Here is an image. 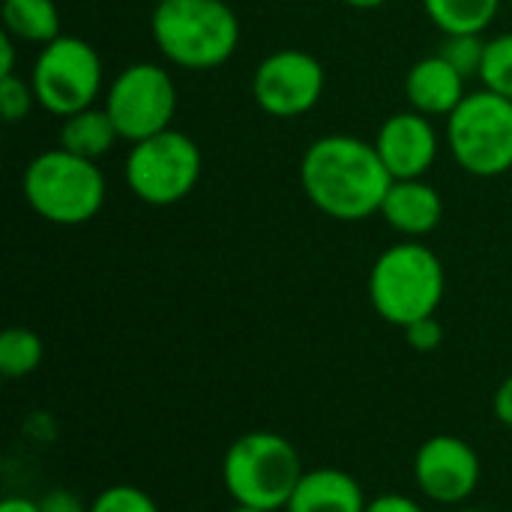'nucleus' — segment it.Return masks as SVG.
<instances>
[{"label": "nucleus", "instance_id": "obj_29", "mask_svg": "<svg viewBox=\"0 0 512 512\" xmlns=\"http://www.w3.org/2000/svg\"><path fill=\"white\" fill-rule=\"evenodd\" d=\"M0 512H42L39 501H27V498H6L0 504Z\"/></svg>", "mask_w": 512, "mask_h": 512}, {"label": "nucleus", "instance_id": "obj_22", "mask_svg": "<svg viewBox=\"0 0 512 512\" xmlns=\"http://www.w3.org/2000/svg\"><path fill=\"white\" fill-rule=\"evenodd\" d=\"M90 512H159L156 501L138 486H108L96 495Z\"/></svg>", "mask_w": 512, "mask_h": 512}, {"label": "nucleus", "instance_id": "obj_28", "mask_svg": "<svg viewBox=\"0 0 512 512\" xmlns=\"http://www.w3.org/2000/svg\"><path fill=\"white\" fill-rule=\"evenodd\" d=\"M15 42L6 30L0 33V78L15 75Z\"/></svg>", "mask_w": 512, "mask_h": 512}, {"label": "nucleus", "instance_id": "obj_15", "mask_svg": "<svg viewBox=\"0 0 512 512\" xmlns=\"http://www.w3.org/2000/svg\"><path fill=\"white\" fill-rule=\"evenodd\" d=\"M288 512H366V498L360 483L339 468L306 471L297 483Z\"/></svg>", "mask_w": 512, "mask_h": 512}, {"label": "nucleus", "instance_id": "obj_14", "mask_svg": "<svg viewBox=\"0 0 512 512\" xmlns=\"http://www.w3.org/2000/svg\"><path fill=\"white\" fill-rule=\"evenodd\" d=\"M381 216L387 225L405 237H426L432 234L444 219V198L435 186L420 180H393Z\"/></svg>", "mask_w": 512, "mask_h": 512}, {"label": "nucleus", "instance_id": "obj_24", "mask_svg": "<svg viewBox=\"0 0 512 512\" xmlns=\"http://www.w3.org/2000/svg\"><path fill=\"white\" fill-rule=\"evenodd\" d=\"M405 339H408V345H411L414 351L429 354V351H438V348H441V342H444V327L438 324L435 315H429V318H420V321L408 324V327H405Z\"/></svg>", "mask_w": 512, "mask_h": 512}, {"label": "nucleus", "instance_id": "obj_3", "mask_svg": "<svg viewBox=\"0 0 512 512\" xmlns=\"http://www.w3.org/2000/svg\"><path fill=\"white\" fill-rule=\"evenodd\" d=\"M444 288L447 276L441 258L414 240L381 252L369 273V300L375 312L402 330L435 315L444 300Z\"/></svg>", "mask_w": 512, "mask_h": 512}, {"label": "nucleus", "instance_id": "obj_25", "mask_svg": "<svg viewBox=\"0 0 512 512\" xmlns=\"http://www.w3.org/2000/svg\"><path fill=\"white\" fill-rule=\"evenodd\" d=\"M39 507L42 512H90L81 507V501L72 492H63V489H54L45 498H39Z\"/></svg>", "mask_w": 512, "mask_h": 512}, {"label": "nucleus", "instance_id": "obj_21", "mask_svg": "<svg viewBox=\"0 0 512 512\" xmlns=\"http://www.w3.org/2000/svg\"><path fill=\"white\" fill-rule=\"evenodd\" d=\"M438 54H444L465 78H474L480 75L486 42L480 39V33H453V36H444V45Z\"/></svg>", "mask_w": 512, "mask_h": 512}, {"label": "nucleus", "instance_id": "obj_7", "mask_svg": "<svg viewBox=\"0 0 512 512\" xmlns=\"http://www.w3.org/2000/svg\"><path fill=\"white\" fill-rule=\"evenodd\" d=\"M201 168L198 144L180 129H165L132 144L126 156V186L150 207H171L195 192Z\"/></svg>", "mask_w": 512, "mask_h": 512}, {"label": "nucleus", "instance_id": "obj_16", "mask_svg": "<svg viewBox=\"0 0 512 512\" xmlns=\"http://www.w3.org/2000/svg\"><path fill=\"white\" fill-rule=\"evenodd\" d=\"M120 141V132L114 126V120L108 117L105 105L96 108H84V111H75L69 117H63V126H60V147L75 153V156H84V159H99L105 156L114 144Z\"/></svg>", "mask_w": 512, "mask_h": 512}, {"label": "nucleus", "instance_id": "obj_10", "mask_svg": "<svg viewBox=\"0 0 512 512\" xmlns=\"http://www.w3.org/2000/svg\"><path fill=\"white\" fill-rule=\"evenodd\" d=\"M327 87V75L318 57L300 48H279L267 54L252 75L255 105L279 120L312 111Z\"/></svg>", "mask_w": 512, "mask_h": 512}, {"label": "nucleus", "instance_id": "obj_9", "mask_svg": "<svg viewBox=\"0 0 512 512\" xmlns=\"http://www.w3.org/2000/svg\"><path fill=\"white\" fill-rule=\"evenodd\" d=\"M105 111L123 141L138 144L171 129L177 111V87L165 66L132 63L108 87Z\"/></svg>", "mask_w": 512, "mask_h": 512}, {"label": "nucleus", "instance_id": "obj_32", "mask_svg": "<svg viewBox=\"0 0 512 512\" xmlns=\"http://www.w3.org/2000/svg\"><path fill=\"white\" fill-rule=\"evenodd\" d=\"M465 512H480V510H465Z\"/></svg>", "mask_w": 512, "mask_h": 512}, {"label": "nucleus", "instance_id": "obj_13", "mask_svg": "<svg viewBox=\"0 0 512 512\" xmlns=\"http://www.w3.org/2000/svg\"><path fill=\"white\" fill-rule=\"evenodd\" d=\"M465 81L468 78L444 54H429L408 69L405 96L411 108L426 117H450L468 96Z\"/></svg>", "mask_w": 512, "mask_h": 512}, {"label": "nucleus", "instance_id": "obj_5", "mask_svg": "<svg viewBox=\"0 0 512 512\" xmlns=\"http://www.w3.org/2000/svg\"><path fill=\"white\" fill-rule=\"evenodd\" d=\"M105 174L93 159L63 147L39 153L24 168V198L36 216L51 225H84L105 204Z\"/></svg>", "mask_w": 512, "mask_h": 512}, {"label": "nucleus", "instance_id": "obj_4", "mask_svg": "<svg viewBox=\"0 0 512 512\" xmlns=\"http://www.w3.org/2000/svg\"><path fill=\"white\" fill-rule=\"evenodd\" d=\"M303 474L294 444L276 432H249L237 438L222 462V480L234 504L264 512L288 507Z\"/></svg>", "mask_w": 512, "mask_h": 512}, {"label": "nucleus", "instance_id": "obj_17", "mask_svg": "<svg viewBox=\"0 0 512 512\" xmlns=\"http://www.w3.org/2000/svg\"><path fill=\"white\" fill-rule=\"evenodd\" d=\"M3 30L18 42L48 45L60 33V9L54 0H3Z\"/></svg>", "mask_w": 512, "mask_h": 512}, {"label": "nucleus", "instance_id": "obj_20", "mask_svg": "<svg viewBox=\"0 0 512 512\" xmlns=\"http://www.w3.org/2000/svg\"><path fill=\"white\" fill-rule=\"evenodd\" d=\"M480 78L486 90L512 99V33H501L486 42Z\"/></svg>", "mask_w": 512, "mask_h": 512}, {"label": "nucleus", "instance_id": "obj_11", "mask_svg": "<svg viewBox=\"0 0 512 512\" xmlns=\"http://www.w3.org/2000/svg\"><path fill=\"white\" fill-rule=\"evenodd\" d=\"M480 456L456 435L429 438L414 459V477L426 498L438 504H462L480 486Z\"/></svg>", "mask_w": 512, "mask_h": 512}, {"label": "nucleus", "instance_id": "obj_27", "mask_svg": "<svg viewBox=\"0 0 512 512\" xmlns=\"http://www.w3.org/2000/svg\"><path fill=\"white\" fill-rule=\"evenodd\" d=\"M492 411L498 417V423H504L507 429H512V375L495 390V399H492Z\"/></svg>", "mask_w": 512, "mask_h": 512}, {"label": "nucleus", "instance_id": "obj_31", "mask_svg": "<svg viewBox=\"0 0 512 512\" xmlns=\"http://www.w3.org/2000/svg\"><path fill=\"white\" fill-rule=\"evenodd\" d=\"M228 512H264V510H255V507H243V504H237L234 510H228Z\"/></svg>", "mask_w": 512, "mask_h": 512}, {"label": "nucleus", "instance_id": "obj_23", "mask_svg": "<svg viewBox=\"0 0 512 512\" xmlns=\"http://www.w3.org/2000/svg\"><path fill=\"white\" fill-rule=\"evenodd\" d=\"M36 105V93L30 87V81L18 78V75H6L0 78V111L6 123H18L24 120Z\"/></svg>", "mask_w": 512, "mask_h": 512}, {"label": "nucleus", "instance_id": "obj_19", "mask_svg": "<svg viewBox=\"0 0 512 512\" xmlns=\"http://www.w3.org/2000/svg\"><path fill=\"white\" fill-rule=\"evenodd\" d=\"M42 339L27 327H9L0 336V372L3 378H27L42 363Z\"/></svg>", "mask_w": 512, "mask_h": 512}, {"label": "nucleus", "instance_id": "obj_2", "mask_svg": "<svg viewBox=\"0 0 512 512\" xmlns=\"http://www.w3.org/2000/svg\"><path fill=\"white\" fill-rule=\"evenodd\" d=\"M150 33L159 54L189 72L219 69L240 45V21L225 0H159Z\"/></svg>", "mask_w": 512, "mask_h": 512}, {"label": "nucleus", "instance_id": "obj_33", "mask_svg": "<svg viewBox=\"0 0 512 512\" xmlns=\"http://www.w3.org/2000/svg\"><path fill=\"white\" fill-rule=\"evenodd\" d=\"M510 3H512V0H510Z\"/></svg>", "mask_w": 512, "mask_h": 512}, {"label": "nucleus", "instance_id": "obj_12", "mask_svg": "<svg viewBox=\"0 0 512 512\" xmlns=\"http://www.w3.org/2000/svg\"><path fill=\"white\" fill-rule=\"evenodd\" d=\"M375 150L384 159L393 180H420L438 159V132L432 117L420 111H399L384 120L375 138Z\"/></svg>", "mask_w": 512, "mask_h": 512}, {"label": "nucleus", "instance_id": "obj_26", "mask_svg": "<svg viewBox=\"0 0 512 512\" xmlns=\"http://www.w3.org/2000/svg\"><path fill=\"white\" fill-rule=\"evenodd\" d=\"M366 512H426L417 501L405 498V495H381L375 501L366 504Z\"/></svg>", "mask_w": 512, "mask_h": 512}, {"label": "nucleus", "instance_id": "obj_18", "mask_svg": "<svg viewBox=\"0 0 512 512\" xmlns=\"http://www.w3.org/2000/svg\"><path fill=\"white\" fill-rule=\"evenodd\" d=\"M423 9L444 36L483 33L495 21L501 0H423Z\"/></svg>", "mask_w": 512, "mask_h": 512}, {"label": "nucleus", "instance_id": "obj_30", "mask_svg": "<svg viewBox=\"0 0 512 512\" xmlns=\"http://www.w3.org/2000/svg\"><path fill=\"white\" fill-rule=\"evenodd\" d=\"M345 3H348L351 9H363V12H366V9H378V6H384L387 0H345Z\"/></svg>", "mask_w": 512, "mask_h": 512}, {"label": "nucleus", "instance_id": "obj_6", "mask_svg": "<svg viewBox=\"0 0 512 512\" xmlns=\"http://www.w3.org/2000/svg\"><path fill=\"white\" fill-rule=\"evenodd\" d=\"M447 147L462 171L501 177L512 168V99L477 90L447 117Z\"/></svg>", "mask_w": 512, "mask_h": 512}, {"label": "nucleus", "instance_id": "obj_8", "mask_svg": "<svg viewBox=\"0 0 512 512\" xmlns=\"http://www.w3.org/2000/svg\"><path fill=\"white\" fill-rule=\"evenodd\" d=\"M30 87L39 108L54 117H69L96 102L102 90V60L87 39L57 36L36 54Z\"/></svg>", "mask_w": 512, "mask_h": 512}, {"label": "nucleus", "instance_id": "obj_1", "mask_svg": "<svg viewBox=\"0 0 512 512\" xmlns=\"http://www.w3.org/2000/svg\"><path fill=\"white\" fill-rule=\"evenodd\" d=\"M300 186L312 207L336 222H363L381 213L393 174L375 141L357 135H324L300 159Z\"/></svg>", "mask_w": 512, "mask_h": 512}]
</instances>
